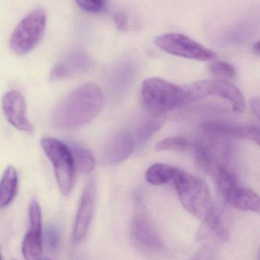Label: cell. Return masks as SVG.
Returning <instances> with one entry per match:
<instances>
[{
  "mask_svg": "<svg viewBox=\"0 0 260 260\" xmlns=\"http://www.w3.org/2000/svg\"><path fill=\"white\" fill-rule=\"evenodd\" d=\"M166 119L161 114H157L151 117H148L143 123L139 125L133 136L137 145H143L149 140L164 125Z\"/></svg>",
  "mask_w": 260,
  "mask_h": 260,
  "instance_id": "obj_19",
  "label": "cell"
},
{
  "mask_svg": "<svg viewBox=\"0 0 260 260\" xmlns=\"http://www.w3.org/2000/svg\"><path fill=\"white\" fill-rule=\"evenodd\" d=\"M250 109L252 114L257 119H259L260 102L258 98H254L250 102Z\"/></svg>",
  "mask_w": 260,
  "mask_h": 260,
  "instance_id": "obj_27",
  "label": "cell"
},
{
  "mask_svg": "<svg viewBox=\"0 0 260 260\" xmlns=\"http://www.w3.org/2000/svg\"><path fill=\"white\" fill-rule=\"evenodd\" d=\"M154 41L166 53L186 59L211 61L217 57L215 52L182 34H165L157 37Z\"/></svg>",
  "mask_w": 260,
  "mask_h": 260,
  "instance_id": "obj_8",
  "label": "cell"
},
{
  "mask_svg": "<svg viewBox=\"0 0 260 260\" xmlns=\"http://www.w3.org/2000/svg\"><path fill=\"white\" fill-rule=\"evenodd\" d=\"M44 242L50 251H56L61 245V234L54 224H49L44 232Z\"/></svg>",
  "mask_w": 260,
  "mask_h": 260,
  "instance_id": "obj_24",
  "label": "cell"
},
{
  "mask_svg": "<svg viewBox=\"0 0 260 260\" xmlns=\"http://www.w3.org/2000/svg\"><path fill=\"white\" fill-rule=\"evenodd\" d=\"M201 129L209 136L226 139L249 140L259 145V129L251 125H239L219 120H209L201 124Z\"/></svg>",
  "mask_w": 260,
  "mask_h": 260,
  "instance_id": "obj_11",
  "label": "cell"
},
{
  "mask_svg": "<svg viewBox=\"0 0 260 260\" xmlns=\"http://www.w3.org/2000/svg\"><path fill=\"white\" fill-rule=\"evenodd\" d=\"M96 180L92 177L84 187L78 207L73 232V241L75 242L82 241L88 232L96 209Z\"/></svg>",
  "mask_w": 260,
  "mask_h": 260,
  "instance_id": "obj_10",
  "label": "cell"
},
{
  "mask_svg": "<svg viewBox=\"0 0 260 260\" xmlns=\"http://www.w3.org/2000/svg\"><path fill=\"white\" fill-rule=\"evenodd\" d=\"M210 71L214 76L221 80H234L237 76V71L232 64L224 61H214L211 63Z\"/></svg>",
  "mask_w": 260,
  "mask_h": 260,
  "instance_id": "obj_23",
  "label": "cell"
},
{
  "mask_svg": "<svg viewBox=\"0 0 260 260\" xmlns=\"http://www.w3.org/2000/svg\"><path fill=\"white\" fill-rule=\"evenodd\" d=\"M136 148L132 135L122 133L117 135L108 145L105 159L108 165H115L126 160Z\"/></svg>",
  "mask_w": 260,
  "mask_h": 260,
  "instance_id": "obj_14",
  "label": "cell"
},
{
  "mask_svg": "<svg viewBox=\"0 0 260 260\" xmlns=\"http://www.w3.org/2000/svg\"><path fill=\"white\" fill-rule=\"evenodd\" d=\"M253 50H254V53H256V55H259L260 45L259 41L253 46Z\"/></svg>",
  "mask_w": 260,
  "mask_h": 260,
  "instance_id": "obj_28",
  "label": "cell"
},
{
  "mask_svg": "<svg viewBox=\"0 0 260 260\" xmlns=\"http://www.w3.org/2000/svg\"><path fill=\"white\" fill-rule=\"evenodd\" d=\"M42 260H50V259H42Z\"/></svg>",
  "mask_w": 260,
  "mask_h": 260,
  "instance_id": "obj_30",
  "label": "cell"
},
{
  "mask_svg": "<svg viewBox=\"0 0 260 260\" xmlns=\"http://www.w3.org/2000/svg\"><path fill=\"white\" fill-rule=\"evenodd\" d=\"M78 6L88 12H99L103 9L105 0H76Z\"/></svg>",
  "mask_w": 260,
  "mask_h": 260,
  "instance_id": "obj_25",
  "label": "cell"
},
{
  "mask_svg": "<svg viewBox=\"0 0 260 260\" xmlns=\"http://www.w3.org/2000/svg\"><path fill=\"white\" fill-rule=\"evenodd\" d=\"M113 20L119 30H125L127 24V15L124 12H118L113 15Z\"/></svg>",
  "mask_w": 260,
  "mask_h": 260,
  "instance_id": "obj_26",
  "label": "cell"
},
{
  "mask_svg": "<svg viewBox=\"0 0 260 260\" xmlns=\"http://www.w3.org/2000/svg\"><path fill=\"white\" fill-rule=\"evenodd\" d=\"M28 218V230L21 247L23 256L25 260H42V215L37 200H32L29 205Z\"/></svg>",
  "mask_w": 260,
  "mask_h": 260,
  "instance_id": "obj_9",
  "label": "cell"
},
{
  "mask_svg": "<svg viewBox=\"0 0 260 260\" xmlns=\"http://www.w3.org/2000/svg\"><path fill=\"white\" fill-rule=\"evenodd\" d=\"M18 173L14 167L9 166L0 180V209L9 206L18 190Z\"/></svg>",
  "mask_w": 260,
  "mask_h": 260,
  "instance_id": "obj_16",
  "label": "cell"
},
{
  "mask_svg": "<svg viewBox=\"0 0 260 260\" xmlns=\"http://www.w3.org/2000/svg\"><path fill=\"white\" fill-rule=\"evenodd\" d=\"M175 167L163 163L151 165L146 172V180L154 186H161L172 180L176 171Z\"/></svg>",
  "mask_w": 260,
  "mask_h": 260,
  "instance_id": "obj_20",
  "label": "cell"
},
{
  "mask_svg": "<svg viewBox=\"0 0 260 260\" xmlns=\"http://www.w3.org/2000/svg\"><path fill=\"white\" fill-rule=\"evenodd\" d=\"M227 203L238 210L244 212H259V195L250 188L238 186L234 191Z\"/></svg>",
  "mask_w": 260,
  "mask_h": 260,
  "instance_id": "obj_15",
  "label": "cell"
},
{
  "mask_svg": "<svg viewBox=\"0 0 260 260\" xmlns=\"http://www.w3.org/2000/svg\"><path fill=\"white\" fill-rule=\"evenodd\" d=\"M218 190L226 202H228L234 191L238 186V179L235 174L225 165H221L213 176Z\"/></svg>",
  "mask_w": 260,
  "mask_h": 260,
  "instance_id": "obj_18",
  "label": "cell"
},
{
  "mask_svg": "<svg viewBox=\"0 0 260 260\" xmlns=\"http://www.w3.org/2000/svg\"><path fill=\"white\" fill-rule=\"evenodd\" d=\"M131 235L134 244L145 252L157 253L164 248V243L140 198L136 200L134 205Z\"/></svg>",
  "mask_w": 260,
  "mask_h": 260,
  "instance_id": "obj_7",
  "label": "cell"
},
{
  "mask_svg": "<svg viewBox=\"0 0 260 260\" xmlns=\"http://www.w3.org/2000/svg\"><path fill=\"white\" fill-rule=\"evenodd\" d=\"M2 107L6 120L15 129L25 133L35 130L26 116L25 101L21 93L17 91L6 92L2 99Z\"/></svg>",
  "mask_w": 260,
  "mask_h": 260,
  "instance_id": "obj_12",
  "label": "cell"
},
{
  "mask_svg": "<svg viewBox=\"0 0 260 260\" xmlns=\"http://www.w3.org/2000/svg\"><path fill=\"white\" fill-rule=\"evenodd\" d=\"M92 62L88 56L79 52L67 55L50 72V79L58 81L75 75L82 74L90 70Z\"/></svg>",
  "mask_w": 260,
  "mask_h": 260,
  "instance_id": "obj_13",
  "label": "cell"
},
{
  "mask_svg": "<svg viewBox=\"0 0 260 260\" xmlns=\"http://www.w3.org/2000/svg\"><path fill=\"white\" fill-rule=\"evenodd\" d=\"M182 205L191 215L204 221L215 209L207 183L180 168L172 179Z\"/></svg>",
  "mask_w": 260,
  "mask_h": 260,
  "instance_id": "obj_2",
  "label": "cell"
},
{
  "mask_svg": "<svg viewBox=\"0 0 260 260\" xmlns=\"http://www.w3.org/2000/svg\"><path fill=\"white\" fill-rule=\"evenodd\" d=\"M0 260H3V256H2L1 247H0Z\"/></svg>",
  "mask_w": 260,
  "mask_h": 260,
  "instance_id": "obj_29",
  "label": "cell"
},
{
  "mask_svg": "<svg viewBox=\"0 0 260 260\" xmlns=\"http://www.w3.org/2000/svg\"><path fill=\"white\" fill-rule=\"evenodd\" d=\"M203 222L209 232L215 235L217 238L224 242L228 241L229 237H230L228 232L223 224L219 215L216 213L215 210Z\"/></svg>",
  "mask_w": 260,
  "mask_h": 260,
  "instance_id": "obj_22",
  "label": "cell"
},
{
  "mask_svg": "<svg viewBox=\"0 0 260 260\" xmlns=\"http://www.w3.org/2000/svg\"><path fill=\"white\" fill-rule=\"evenodd\" d=\"M195 146V143L187 138L174 136L160 141L156 145V150L159 151H193Z\"/></svg>",
  "mask_w": 260,
  "mask_h": 260,
  "instance_id": "obj_21",
  "label": "cell"
},
{
  "mask_svg": "<svg viewBox=\"0 0 260 260\" xmlns=\"http://www.w3.org/2000/svg\"><path fill=\"white\" fill-rule=\"evenodd\" d=\"M141 97L147 108L157 113L172 111L189 103L186 88L157 77L143 81Z\"/></svg>",
  "mask_w": 260,
  "mask_h": 260,
  "instance_id": "obj_3",
  "label": "cell"
},
{
  "mask_svg": "<svg viewBox=\"0 0 260 260\" xmlns=\"http://www.w3.org/2000/svg\"><path fill=\"white\" fill-rule=\"evenodd\" d=\"M104 95L96 84L86 83L73 90L56 107L51 123L61 129L81 127L93 121L102 111Z\"/></svg>",
  "mask_w": 260,
  "mask_h": 260,
  "instance_id": "obj_1",
  "label": "cell"
},
{
  "mask_svg": "<svg viewBox=\"0 0 260 260\" xmlns=\"http://www.w3.org/2000/svg\"><path fill=\"white\" fill-rule=\"evenodd\" d=\"M67 145L73 157L76 171L82 174H89L93 172L96 168V160L91 151L75 142Z\"/></svg>",
  "mask_w": 260,
  "mask_h": 260,
  "instance_id": "obj_17",
  "label": "cell"
},
{
  "mask_svg": "<svg viewBox=\"0 0 260 260\" xmlns=\"http://www.w3.org/2000/svg\"><path fill=\"white\" fill-rule=\"evenodd\" d=\"M47 15L42 9L32 11L24 17L14 30L10 47L14 53L24 55L32 51L42 39Z\"/></svg>",
  "mask_w": 260,
  "mask_h": 260,
  "instance_id": "obj_5",
  "label": "cell"
},
{
  "mask_svg": "<svg viewBox=\"0 0 260 260\" xmlns=\"http://www.w3.org/2000/svg\"><path fill=\"white\" fill-rule=\"evenodd\" d=\"M189 96V102L200 100L209 96H216L232 103L235 112L244 113L247 103L241 90L229 81L221 79L203 80L185 87Z\"/></svg>",
  "mask_w": 260,
  "mask_h": 260,
  "instance_id": "obj_6",
  "label": "cell"
},
{
  "mask_svg": "<svg viewBox=\"0 0 260 260\" xmlns=\"http://www.w3.org/2000/svg\"><path fill=\"white\" fill-rule=\"evenodd\" d=\"M41 147L53 165L60 190L67 197L71 193L75 183L74 162L68 145L53 138L41 139Z\"/></svg>",
  "mask_w": 260,
  "mask_h": 260,
  "instance_id": "obj_4",
  "label": "cell"
}]
</instances>
